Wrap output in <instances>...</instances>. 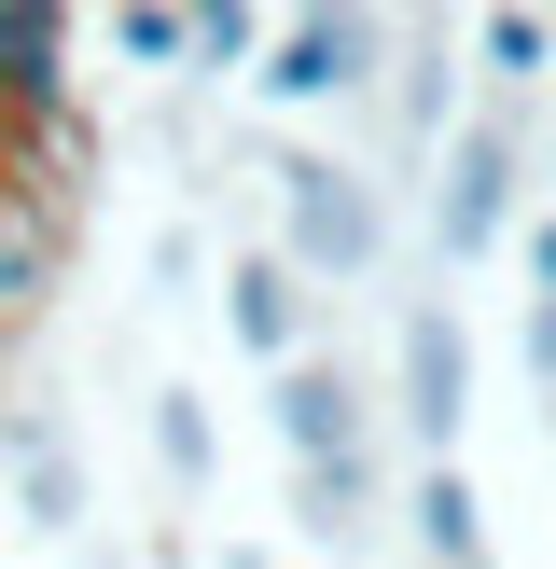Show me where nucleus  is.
Returning a JSON list of instances; mask_svg holds the SVG:
<instances>
[{
    "instance_id": "1",
    "label": "nucleus",
    "mask_w": 556,
    "mask_h": 569,
    "mask_svg": "<svg viewBox=\"0 0 556 569\" xmlns=\"http://www.w3.org/2000/svg\"><path fill=\"white\" fill-rule=\"evenodd\" d=\"M265 181H278V264L320 278V292H361V278H376V250H389L376 181H361L348 153H265Z\"/></svg>"
},
{
    "instance_id": "2",
    "label": "nucleus",
    "mask_w": 556,
    "mask_h": 569,
    "mask_svg": "<svg viewBox=\"0 0 556 569\" xmlns=\"http://www.w3.org/2000/svg\"><path fill=\"white\" fill-rule=\"evenodd\" d=\"M515 181H528V111L487 98V111L431 153V250H445V264H487V250L515 237Z\"/></svg>"
},
{
    "instance_id": "3",
    "label": "nucleus",
    "mask_w": 556,
    "mask_h": 569,
    "mask_svg": "<svg viewBox=\"0 0 556 569\" xmlns=\"http://www.w3.org/2000/svg\"><path fill=\"white\" fill-rule=\"evenodd\" d=\"M361 70H376V14H348V0H306V14L265 28V70H250V98L278 111H334L361 98Z\"/></svg>"
},
{
    "instance_id": "4",
    "label": "nucleus",
    "mask_w": 556,
    "mask_h": 569,
    "mask_svg": "<svg viewBox=\"0 0 556 569\" xmlns=\"http://www.w3.org/2000/svg\"><path fill=\"white\" fill-rule=\"evenodd\" d=\"M459 431H473V333H459L445 292H417L404 306V445L417 459H459Z\"/></svg>"
},
{
    "instance_id": "5",
    "label": "nucleus",
    "mask_w": 556,
    "mask_h": 569,
    "mask_svg": "<svg viewBox=\"0 0 556 569\" xmlns=\"http://www.w3.org/2000/svg\"><path fill=\"white\" fill-rule=\"evenodd\" d=\"M265 417H278V445H292V472H348V459H376L361 376H348L334 348H306L292 376H265Z\"/></svg>"
},
{
    "instance_id": "6",
    "label": "nucleus",
    "mask_w": 556,
    "mask_h": 569,
    "mask_svg": "<svg viewBox=\"0 0 556 569\" xmlns=\"http://www.w3.org/2000/svg\"><path fill=\"white\" fill-rule=\"evenodd\" d=\"M56 264H70V194L28 181V167H0V320H42Z\"/></svg>"
},
{
    "instance_id": "7",
    "label": "nucleus",
    "mask_w": 556,
    "mask_h": 569,
    "mask_svg": "<svg viewBox=\"0 0 556 569\" xmlns=\"http://www.w3.org/2000/svg\"><path fill=\"white\" fill-rule=\"evenodd\" d=\"M0 98H14L28 139L70 126V14L56 0H0Z\"/></svg>"
},
{
    "instance_id": "8",
    "label": "nucleus",
    "mask_w": 556,
    "mask_h": 569,
    "mask_svg": "<svg viewBox=\"0 0 556 569\" xmlns=\"http://www.w3.org/2000/svg\"><path fill=\"white\" fill-rule=\"evenodd\" d=\"M222 333H237L265 376H292L306 361V278L278 264V250H237V264H222Z\"/></svg>"
},
{
    "instance_id": "9",
    "label": "nucleus",
    "mask_w": 556,
    "mask_h": 569,
    "mask_svg": "<svg viewBox=\"0 0 556 569\" xmlns=\"http://www.w3.org/2000/svg\"><path fill=\"white\" fill-rule=\"evenodd\" d=\"M404 528H417L431 569H487V500H473L459 459H417V472H404Z\"/></svg>"
},
{
    "instance_id": "10",
    "label": "nucleus",
    "mask_w": 556,
    "mask_h": 569,
    "mask_svg": "<svg viewBox=\"0 0 556 569\" xmlns=\"http://www.w3.org/2000/svg\"><path fill=\"white\" fill-rule=\"evenodd\" d=\"M473 70L500 83V111H528V83L556 70V14H528V0H500V14H473Z\"/></svg>"
},
{
    "instance_id": "11",
    "label": "nucleus",
    "mask_w": 556,
    "mask_h": 569,
    "mask_svg": "<svg viewBox=\"0 0 556 569\" xmlns=\"http://www.w3.org/2000/svg\"><path fill=\"white\" fill-rule=\"evenodd\" d=\"M0 459H14V487H28V528H83V459L42 431V417H14V431H0Z\"/></svg>"
},
{
    "instance_id": "12",
    "label": "nucleus",
    "mask_w": 556,
    "mask_h": 569,
    "mask_svg": "<svg viewBox=\"0 0 556 569\" xmlns=\"http://www.w3.org/2000/svg\"><path fill=\"white\" fill-rule=\"evenodd\" d=\"M389 126H404V167L459 139V70H445V42H404V98H389Z\"/></svg>"
},
{
    "instance_id": "13",
    "label": "nucleus",
    "mask_w": 556,
    "mask_h": 569,
    "mask_svg": "<svg viewBox=\"0 0 556 569\" xmlns=\"http://www.w3.org/2000/svg\"><path fill=\"white\" fill-rule=\"evenodd\" d=\"M292 515H306V542L348 556L361 528H376V459H348V472H292Z\"/></svg>"
},
{
    "instance_id": "14",
    "label": "nucleus",
    "mask_w": 556,
    "mask_h": 569,
    "mask_svg": "<svg viewBox=\"0 0 556 569\" xmlns=\"http://www.w3.org/2000/svg\"><path fill=\"white\" fill-rule=\"evenodd\" d=\"M265 28L278 14H250V0H195V83H250L265 70Z\"/></svg>"
},
{
    "instance_id": "15",
    "label": "nucleus",
    "mask_w": 556,
    "mask_h": 569,
    "mask_svg": "<svg viewBox=\"0 0 556 569\" xmlns=\"http://www.w3.org/2000/svg\"><path fill=\"white\" fill-rule=\"evenodd\" d=\"M111 56L181 83V70H195V0H126V14H111Z\"/></svg>"
},
{
    "instance_id": "16",
    "label": "nucleus",
    "mask_w": 556,
    "mask_h": 569,
    "mask_svg": "<svg viewBox=\"0 0 556 569\" xmlns=\"http://www.w3.org/2000/svg\"><path fill=\"white\" fill-rule=\"evenodd\" d=\"M153 459H167V487H209V403L195 389H153Z\"/></svg>"
},
{
    "instance_id": "17",
    "label": "nucleus",
    "mask_w": 556,
    "mask_h": 569,
    "mask_svg": "<svg viewBox=\"0 0 556 569\" xmlns=\"http://www.w3.org/2000/svg\"><path fill=\"white\" fill-rule=\"evenodd\" d=\"M528 292H543V306H556V209H543V222H528Z\"/></svg>"
},
{
    "instance_id": "18",
    "label": "nucleus",
    "mask_w": 556,
    "mask_h": 569,
    "mask_svg": "<svg viewBox=\"0 0 556 569\" xmlns=\"http://www.w3.org/2000/svg\"><path fill=\"white\" fill-rule=\"evenodd\" d=\"M528 376L556 389V306H528Z\"/></svg>"
},
{
    "instance_id": "19",
    "label": "nucleus",
    "mask_w": 556,
    "mask_h": 569,
    "mask_svg": "<svg viewBox=\"0 0 556 569\" xmlns=\"http://www.w3.org/2000/svg\"><path fill=\"white\" fill-rule=\"evenodd\" d=\"M14 153H28V126H14V98H0V167H14Z\"/></svg>"
}]
</instances>
